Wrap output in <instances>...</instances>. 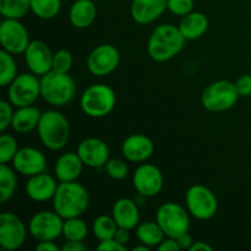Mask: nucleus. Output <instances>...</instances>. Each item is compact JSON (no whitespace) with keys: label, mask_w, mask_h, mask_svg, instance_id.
<instances>
[{"label":"nucleus","mask_w":251,"mask_h":251,"mask_svg":"<svg viewBox=\"0 0 251 251\" xmlns=\"http://www.w3.org/2000/svg\"><path fill=\"white\" fill-rule=\"evenodd\" d=\"M88 206L90 194L85 186L76 180L59 184L53 198V208L64 220L80 217L87 211Z\"/></svg>","instance_id":"f257e3e1"},{"label":"nucleus","mask_w":251,"mask_h":251,"mask_svg":"<svg viewBox=\"0 0 251 251\" xmlns=\"http://www.w3.org/2000/svg\"><path fill=\"white\" fill-rule=\"evenodd\" d=\"M186 39L179 27L174 25H159L151 33L147 43V51L158 63L171 60L184 48Z\"/></svg>","instance_id":"f03ea898"},{"label":"nucleus","mask_w":251,"mask_h":251,"mask_svg":"<svg viewBox=\"0 0 251 251\" xmlns=\"http://www.w3.org/2000/svg\"><path fill=\"white\" fill-rule=\"evenodd\" d=\"M37 132L44 147L50 151H59L66 146L70 139V125L60 112L47 110L42 113Z\"/></svg>","instance_id":"7ed1b4c3"},{"label":"nucleus","mask_w":251,"mask_h":251,"mask_svg":"<svg viewBox=\"0 0 251 251\" xmlns=\"http://www.w3.org/2000/svg\"><path fill=\"white\" fill-rule=\"evenodd\" d=\"M76 85L69 73L50 70L41 77V96L48 104L63 107L75 96Z\"/></svg>","instance_id":"20e7f679"},{"label":"nucleus","mask_w":251,"mask_h":251,"mask_svg":"<svg viewBox=\"0 0 251 251\" xmlns=\"http://www.w3.org/2000/svg\"><path fill=\"white\" fill-rule=\"evenodd\" d=\"M117 96L104 83H95L83 91L81 96V109L91 118L107 117L115 107Z\"/></svg>","instance_id":"39448f33"},{"label":"nucleus","mask_w":251,"mask_h":251,"mask_svg":"<svg viewBox=\"0 0 251 251\" xmlns=\"http://www.w3.org/2000/svg\"><path fill=\"white\" fill-rule=\"evenodd\" d=\"M239 97L234 83L227 80H220L210 83L203 90L201 103L208 112L221 113L234 107Z\"/></svg>","instance_id":"423d86ee"},{"label":"nucleus","mask_w":251,"mask_h":251,"mask_svg":"<svg viewBox=\"0 0 251 251\" xmlns=\"http://www.w3.org/2000/svg\"><path fill=\"white\" fill-rule=\"evenodd\" d=\"M189 212V211H188ZM185 208L176 202H166L157 210V223L169 238H178L189 232L190 217Z\"/></svg>","instance_id":"0eeeda50"},{"label":"nucleus","mask_w":251,"mask_h":251,"mask_svg":"<svg viewBox=\"0 0 251 251\" xmlns=\"http://www.w3.org/2000/svg\"><path fill=\"white\" fill-rule=\"evenodd\" d=\"M185 201L189 213L198 220H210L217 213V198L205 185L196 184V185L190 186L186 191Z\"/></svg>","instance_id":"6e6552de"},{"label":"nucleus","mask_w":251,"mask_h":251,"mask_svg":"<svg viewBox=\"0 0 251 251\" xmlns=\"http://www.w3.org/2000/svg\"><path fill=\"white\" fill-rule=\"evenodd\" d=\"M41 96V80L34 74H21L9 85L7 98L14 107L32 105Z\"/></svg>","instance_id":"1a4fd4ad"},{"label":"nucleus","mask_w":251,"mask_h":251,"mask_svg":"<svg viewBox=\"0 0 251 251\" xmlns=\"http://www.w3.org/2000/svg\"><path fill=\"white\" fill-rule=\"evenodd\" d=\"M64 218L55 211H39L29 221V234L38 242L55 240L63 235Z\"/></svg>","instance_id":"9d476101"},{"label":"nucleus","mask_w":251,"mask_h":251,"mask_svg":"<svg viewBox=\"0 0 251 251\" xmlns=\"http://www.w3.org/2000/svg\"><path fill=\"white\" fill-rule=\"evenodd\" d=\"M27 229L20 217L12 212L0 215V247L4 250L15 251L26 242Z\"/></svg>","instance_id":"9b49d317"},{"label":"nucleus","mask_w":251,"mask_h":251,"mask_svg":"<svg viewBox=\"0 0 251 251\" xmlns=\"http://www.w3.org/2000/svg\"><path fill=\"white\" fill-rule=\"evenodd\" d=\"M0 42L2 49L12 55L25 53L29 44L26 27L17 19H4L0 25Z\"/></svg>","instance_id":"f8f14e48"},{"label":"nucleus","mask_w":251,"mask_h":251,"mask_svg":"<svg viewBox=\"0 0 251 251\" xmlns=\"http://www.w3.org/2000/svg\"><path fill=\"white\" fill-rule=\"evenodd\" d=\"M120 63V53L112 44H100L93 49L87 59V69L92 75L103 77L112 74Z\"/></svg>","instance_id":"ddd939ff"},{"label":"nucleus","mask_w":251,"mask_h":251,"mask_svg":"<svg viewBox=\"0 0 251 251\" xmlns=\"http://www.w3.org/2000/svg\"><path fill=\"white\" fill-rule=\"evenodd\" d=\"M132 184L139 194L146 198H153L158 195L163 188V176L156 166L144 163L135 169Z\"/></svg>","instance_id":"4468645a"},{"label":"nucleus","mask_w":251,"mask_h":251,"mask_svg":"<svg viewBox=\"0 0 251 251\" xmlns=\"http://www.w3.org/2000/svg\"><path fill=\"white\" fill-rule=\"evenodd\" d=\"M14 169L25 176H33L47 171V159L42 151L34 147H22L12 159Z\"/></svg>","instance_id":"2eb2a0df"},{"label":"nucleus","mask_w":251,"mask_h":251,"mask_svg":"<svg viewBox=\"0 0 251 251\" xmlns=\"http://www.w3.org/2000/svg\"><path fill=\"white\" fill-rule=\"evenodd\" d=\"M25 61L27 68L34 75L43 76L53 70V55L50 48L42 41L29 42L25 50Z\"/></svg>","instance_id":"dca6fc26"},{"label":"nucleus","mask_w":251,"mask_h":251,"mask_svg":"<svg viewBox=\"0 0 251 251\" xmlns=\"http://www.w3.org/2000/svg\"><path fill=\"white\" fill-rule=\"evenodd\" d=\"M77 154L83 164L90 168H100L109 161V149L107 144L97 137L82 140L77 146Z\"/></svg>","instance_id":"f3484780"},{"label":"nucleus","mask_w":251,"mask_h":251,"mask_svg":"<svg viewBox=\"0 0 251 251\" xmlns=\"http://www.w3.org/2000/svg\"><path fill=\"white\" fill-rule=\"evenodd\" d=\"M154 151V145L150 137L142 134L127 136L122 145V152L125 159L132 163L147 161Z\"/></svg>","instance_id":"a211bd4d"},{"label":"nucleus","mask_w":251,"mask_h":251,"mask_svg":"<svg viewBox=\"0 0 251 251\" xmlns=\"http://www.w3.org/2000/svg\"><path fill=\"white\" fill-rule=\"evenodd\" d=\"M59 184L50 174L39 173L33 176H29L27 180L25 190L27 196L36 202H46L53 200Z\"/></svg>","instance_id":"6ab92c4d"},{"label":"nucleus","mask_w":251,"mask_h":251,"mask_svg":"<svg viewBox=\"0 0 251 251\" xmlns=\"http://www.w3.org/2000/svg\"><path fill=\"white\" fill-rule=\"evenodd\" d=\"M168 9V0H132L131 17L140 25H149L156 21Z\"/></svg>","instance_id":"aec40b11"},{"label":"nucleus","mask_w":251,"mask_h":251,"mask_svg":"<svg viewBox=\"0 0 251 251\" xmlns=\"http://www.w3.org/2000/svg\"><path fill=\"white\" fill-rule=\"evenodd\" d=\"M112 216L117 222L118 227L126 229H136L140 221L139 206L136 201L127 198H122L117 200L113 205Z\"/></svg>","instance_id":"412c9836"},{"label":"nucleus","mask_w":251,"mask_h":251,"mask_svg":"<svg viewBox=\"0 0 251 251\" xmlns=\"http://www.w3.org/2000/svg\"><path fill=\"white\" fill-rule=\"evenodd\" d=\"M83 162L81 161L77 152H68L56 159L54 166V173L60 183L63 181H74L81 176L83 169Z\"/></svg>","instance_id":"4be33fe9"},{"label":"nucleus","mask_w":251,"mask_h":251,"mask_svg":"<svg viewBox=\"0 0 251 251\" xmlns=\"http://www.w3.org/2000/svg\"><path fill=\"white\" fill-rule=\"evenodd\" d=\"M97 16V7L93 0H74L69 11V19L75 28L90 27Z\"/></svg>","instance_id":"5701e85b"},{"label":"nucleus","mask_w":251,"mask_h":251,"mask_svg":"<svg viewBox=\"0 0 251 251\" xmlns=\"http://www.w3.org/2000/svg\"><path fill=\"white\" fill-rule=\"evenodd\" d=\"M208 28V19L203 12L191 11L185 15L179 24V29L186 41H194L206 33Z\"/></svg>","instance_id":"b1692460"},{"label":"nucleus","mask_w":251,"mask_h":251,"mask_svg":"<svg viewBox=\"0 0 251 251\" xmlns=\"http://www.w3.org/2000/svg\"><path fill=\"white\" fill-rule=\"evenodd\" d=\"M41 117L42 113L37 107H33V105L20 107L17 108V110H15L11 127L19 134H28L37 129Z\"/></svg>","instance_id":"393cba45"},{"label":"nucleus","mask_w":251,"mask_h":251,"mask_svg":"<svg viewBox=\"0 0 251 251\" xmlns=\"http://www.w3.org/2000/svg\"><path fill=\"white\" fill-rule=\"evenodd\" d=\"M164 232L156 222H142L136 227V237L140 243L150 248H157L164 240Z\"/></svg>","instance_id":"a878e982"},{"label":"nucleus","mask_w":251,"mask_h":251,"mask_svg":"<svg viewBox=\"0 0 251 251\" xmlns=\"http://www.w3.org/2000/svg\"><path fill=\"white\" fill-rule=\"evenodd\" d=\"M17 180L14 169L7 164L0 166V202L5 203L14 196Z\"/></svg>","instance_id":"bb28decb"},{"label":"nucleus","mask_w":251,"mask_h":251,"mask_svg":"<svg viewBox=\"0 0 251 251\" xmlns=\"http://www.w3.org/2000/svg\"><path fill=\"white\" fill-rule=\"evenodd\" d=\"M31 10V0H0V14L4 19L21 20Z\"/></svg>","instance_id":"cd10ccee"},{"label":"nucleus","mask_w":251,"mask_h":251,"mask_svg":"<svg viewBox=\"0 0 251 251\" xmlns=\"http://www.w3.org/2000/svg\"><path fill=\"white\" fill-rule=\"evenodd\" d=\"M117 229V222L114 221L113 216L108 215H102L100 216V217L96 218L92 226L93 235H95L100 242L114 238Z\"/></svg>","instance_id":"c85d7f7f"},{"label":"nucleus","mask_w":251,"mask_h":251,"mask_svg":"<svg viewBox=\"0 0 251 251\" xmlns=\"http://www.w3.org/2000/svg\"><path fill=\"white\" fill-rule=\"evenodd\" d=\"M61 10V0H31V11L38 19L51 20Z\"/></svg>","instance_id":"c756f323"},{"label":"nucleus","mask_w":251,"mask_h":251,"mask_svg":"<svg viewBox=\"0 0 251 251\" xmlns=\"http://www.w3.org/2000/svg\"><path fill=\"white\" fill-rule=\"evenodd\" d=\"M88 234V227L85 221L80 217H74L64 220L63 235L66 240H77L83 242Z\"/></svg>","instance_id":"7c9ffc66"},{"label":"nucleus","mask_w":251,"mask_h":251,"mask_svg":"<svg viewBox=\"0 0 251 251\" xmlns=\"http://www.w3.org/2000/svg\"><path fill=\"white\" fill-rule=\"evenodd\" d=\"M17 76V65L11 53L2 49L0 51V85L9 86Z\"/></svg>","instance_id":"2f4dec72"},{"label":"nucleus","mask_w":251,"mask_h":251,"mask_svg":"<svg viewBox=\"0 0 251 251\" xmlns=\"http://www.w3.org/2000/svg\"><path fill=\"white\" fill-rule=\"evenodd\" d=\"M19 151L17 142L11 135L2 134L0 137V163L6 164L12 162L15 154Z\"/></svg>","instance_id":"473e14b6"},{"label":"nucleus","mask_w":251,"mask_h":251,"mask_svg":"<svg viewBox=\"0 0 251 251\" xmlns=\"http://www.w3.org/2000/svg\"><path fill=\"white\" fill-rule=\"evenodd\" d=\"M105 172L114 180H123L129 173V167L123 159L112 158L105 163Z\"/></svg>","instance_id":"72a5a7b5"},{"label":"nucleus","mask_w":251,"mask_h":251,"mask_svg":"<svg viewBox=\"0 0 251 251\" xmlns=\"http://www.w3.org/2000/svg\"><path fill=\"white\" fill-rule=\"evenodd\" d=\"M73 54L65 49L55 51L53 55V70L59 73H69L73 68Z\"/></svg>","instance_id":"f704fd0d"},{"label":"nucleus","mask_w":251,"mask_h":251,"mask_svg":"<svg viewBox=\"0 0 251 251\" xmlns=\"http://www.w3.org/2000/svg\"><path fill=\"white\" fill-rule=\"evenodd\" d=\"M194 9V0H168V10L176 16H185Z\"/></svg>","instance_id":"c9c22d12"},{"label":"nucleus","mask_w":251,"mask_h":251,"mask_svg":"<svg viewBox=\"0 0 251 251\" xmlns=\"http://www.w3.org/2000/svg\"><path fill=\"white\" fill-rule=\"evenodd\" d=\"M10 100H0V130L2 132L11 126L12 117H14V110H12Z\"/></svg>","instance_id":"e433bc0d"},{"label":"nucleus","mask_w":251,"mask_h":251,"mask_svg":"<svg viewBox=\"0 0 251 251\" xmlns=\"http://www.w3.org/2000/svg\"><path fill=\"white\" fill-rule=\"evenodd\" d=\"M235 88L240 97H250L251 96V75L245 74L238 77V80L234 82Z\"/></svg>","instance_id":"4c0bfd02"},{"label":"nucleus","mask_w":251,"mask_h":251,"mask_svg":"<svg viewBox=\"0 0 251 251\" xmlns=\"http://www.w3.org/2000/svg\"><path fill=\"white\" fill-rule=\"evenodd\" d=\"M97 250H104V251H125L126 247L123 244H120L118 240H115L114 238L107 240H102L100 244L97 245Z\"/></svg>","instance_id":"58836bf2"},{"label":"nucleus","mask_w":251,"mask_h":251,"mask_svg":"<svg viewBox=\"0 0 251 251\" xmlns=\"http://www.w3.org/2000/svg\"><path fill=\"white\" fill-rule=\"evenodd\" d=\"M159 251H181L180 247L178 244V240L176 238H167L164 239L161 244L157 247Z\"/></svg>","instance_id":"ea45409f"},{"label":"nucleus","mask_w":251,"mask_h":251,"mask_svg":"<svg viewBox=\"0 0 251 251\" xmlns=\"http://www.w3.org/2000/svg\"><path fill=\"white\" fill-rule=\"evenodd\" d=\"M63 251H86L87 247L83 244V242H77V240H66L61 247Z\"/></svg>","instance_id":"a19ab883"},{"label":"nucleus","mask_w":251,"mask_h":251,"mask_svg":"<svg viewBox=\"0 0 251 251\" xmlns=\"http://www.w3.org/2000/svg\"><path fill=\"white\" fill-rule=\"evenodd\" d=\"M176 240H178V244L181 250H190V248L193 247L194 244L193 238H191V235L189 234V233H184V234L179 235V237L176 238Z\"/></svg>","instance_id":"79ce46f5"},{"label":"nucleus","mask_w":251,"mask_h":251,"mask_svg":"<svg viewBox=\"0 0 251 251\" xmlns=\"http://www.w3.org/2000/svg\"><path fill=\"white\" fill-rule=\"evenodd\" d=\"M129 232H130V229L118 227L117 232H115V235H114V239L118 240L120 244L126 245L127 242H129V239H130V233Z\"/></svg>","instance_id":"37998d69"},{"label":"nucleus","mask_w":251,"mask_h":251,"mask_svg":"<svg viewBox=\"0 0 251 251\" xmlns=\"http://www.w3.org/2000/svg\"><path fill=\"white\" fill-rule=\"evenodd\" d=\"M59 247L54 243V240H44L38 242L36 245V251H58Z\"/></svg>","instance_id":"c03bdc74"},{"label":"nucleus","mask_w":251,"mask_h":251,"mask_svg":"<svg viewBox=\"0 0 251 251\" xmlns=\"http://www.w3.org/2000/svg\"><path fill=\"white\" fill-rule=\"evenodd\" d=\"M213 248L206 242H194L193 247L190 248V251H212Z\"/></svg>","instance_id":"a18cd8bd"},{"label":"nucleus","mask_w":251,"mask_h":251,"mask_svg":"<svg viewBox=\"0 0 251 251\" xmlns=\"http://www.w3.org/2000/svg\"><path fill=\"white\" fill-rule=\"evenodd\" d=\"M150 249H151V248L147 247V245L142 244V243H141V245H137V247H134V249H132V251H150Z\"/></svg>","instance_id":"49530a36"},{"label":"nucleus","mask_w":251,"mask_h":251,"mask_svg":"<svg viewBox=\"0 0 251 251\" xmlns=\"http://www.w3.org/2000/svg\"><path fill=\"white\" fill-rule=\"evenodd\" d=\"M93 1H103V0H93Z\"/></svg>","instance_id":"de8ad7c7"}]
</instances>
